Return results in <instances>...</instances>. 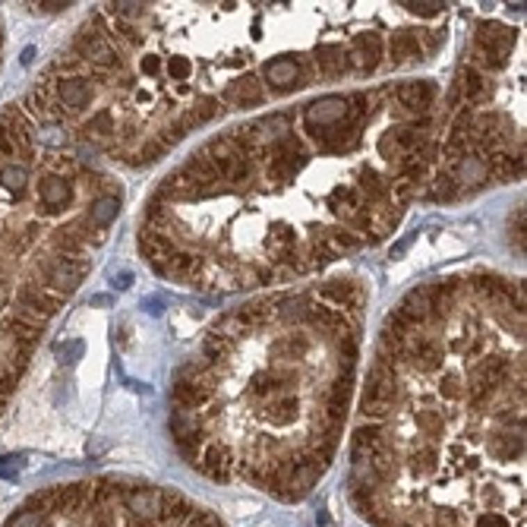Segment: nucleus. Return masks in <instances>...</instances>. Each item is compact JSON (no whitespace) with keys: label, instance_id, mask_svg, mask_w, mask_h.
Wrapping results in <instances>:
<instances>
[{"label":"nucleus","instance_id":"f257e3e1","mask_svg":"<svg viewBox=\"0 0 527 527\" xmlns=\"http://www.w3.org/2000/svg\"><path fill=\"white\" fill-rule=\"evenodd\" d=\"M471 278L458 360L445 366L442 281L420 319L391 309L350 436L348 499L370 527H524V348L496 360L493 322L471 335L493 275Z\"/></svg>","mask_w":527,"mask_h":527},{"label":"nucleus","instance_id":"f03ea898","mask_svg":"<svg viewBox=\"0 0 527 527\" xmlns=\"http://www.w3.org/2000/svg\"><path fill=\"white\" fill-rule=\"evenodd\" d=\"M3 527H227L171 486L124 477L57 483L32 493Z\"/></svg>","mask_w":527,"mask_h":527},{"label":"nucleus","instance_id":"7ed1b4c3","mask_svg":"<svg viewBox=\"0 0 527 527\" xmlns=\"http://www.w3.org/2000/svg\"><path fill=\"white\" fill-rule=\"evenodd\" d=\"M439 44H442V32H439V29L420 32V29H414V26H404V29H398V32L385 35V63L395 70L417 67Z\"/></svg>","mask_w":527,"mask_h":527},{"label":"nucleus","instance_id":"20e7f679","mask_svg":"<svg viewBox=\"0 0 527 527\" xmlns=\"http://www.w3.org/2000/svg\"><path fill=\"white\" fill-rule=\"evenodd\" d=\"M13 303H16V313H26V316L48 322L67 300L60 294H54V291L42 288L38 281H22L19 288L13 291Z\"/></svg>","mask_w":527,"mask_h":527},{"label":"nucleus","instance_id":"39448f33","mask_svg":"<svg viewBox=\"0 0 527 527\" xmlns=\"http://www.w3.org/2000/svg\"><path fill=\"white\" fill-rule=\"evenodd\" d=\"M29 186H32V177H29V165H16V161H7V165H0V193L10 199H26Z\"/></svg>","mask_w":527,"mask_h":527},{"label":"nucleus","instance_id":"423d86ee","mask_svg":"<svg viewBox=\"0 0 527 527\" xmlns=\"http://www.w3.org/2000/svg\"><path fill=\"white\" fill-rule=\"evenodd\" d=\"M0 158H16V145L3 127H0Z\"/></svg>","mask_w":527,"mask_h":527}]
</instances>
